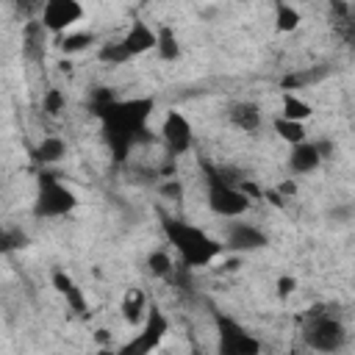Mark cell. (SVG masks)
<instances>
[{"instance_id": "f546056e", "label": "cell", "mask_w": 355, "mask_h": 355, "mask_svg": "<svg viewBox=\"0 0 355 355\" xmlns=\"http://www.w3.org/2000/svg\"><path fill=\"white\" fill-rule=\"evenodd\" d=\"M275 191H277L283 200H288V197H294V194H297V183H294V180H283Z\"/></svg>"}, {"instance_id": "1f68e13d", "label": "cell", "mask_w": 355, "mask_h": 355, "mask_svg": "<svg viewBox=\"0 0 355 355\" xmlns=\"http://www.w3.org/2000/svg\"><path fill=\"white\" fill-rule=\"evenodd\" d=\"M97 341H100L103 347H108V330H97Z\"/></svg>"}, {"instance_id": "9a60e30c", "label": "cell", "mask_w": 355, "mask_h": 355, "mask_svg": "<svg viewBox=\"0 0 355 355\" xmlns=\"http://www.w3.org/2000/svg\"><path fill=\"white\" fill-rule=\"evenodd\" d=\"M47 53V31L39 19H28L22 25V55L28 61H44Z\"/></svg>"}, {"instance_id": "4fadbf2b", "label": "cell", "mask_w": 355, "mask_h": 355, "mask_svg": "<svg viewBox=\"0 0 355 355\" xmlns=\"http://www.w3.org/2000/svg\"><path fill=\"white\" fill-rule=\"evenodd\" d=\"M227 119H230L233 128H239V130H244V133H255V130L261 128V122H263L261 105L252 103V100H236V103H230Z\"/></svg>"}, {"instance_id": "d4e9b609", "label": "cell", "mask_w": 355, "mask_h": 355, "mask_svg": "<svg viewBox=\"0 0 355 355\" xmlns=\"http://www.w3.org/2000/svg\"><path fill=\"white\" fill-rule=\"evenodd\" d=\"M28 247V233L19 227H0V255Z\"/></svg>"}, {"instance_id": "277c9868", "label": "cell", "mask_w": 355, "mask_h": 355, "mask_svg": "<svg viewBox=\"0 0 355 355\" xmlns=\"http://www.w3.org/2000/svg\"><path fill=\"white\" fill-rule=\"evenodd\" d=\"M78 194L58 180V175L42 172L39 183H36V197H33V214L39 219H55V216H67L78 208Z\"/></svg>"}, {"instance_id": "d6986e66", "label": "cell", "mask_w": 355, "mask_h": 355, "mask_svg": "<svg viewBox=\"0 0 355 355\" xmlns=\"http://www.w3.org/2000/svg\"><path fill=\"white\" fill-rule=\"evenodd\" d=\"M155 53L161 61H178L180 58V39H178L172 25L155 28Z\"/></svg>"}, {"instance_id": "6da1fadb", "label": "cell", "mask_w": 355, "mask_h": 355, "mask_svg": "<svg viewBox=\"0 0 355 355\" xmlns=\"http://www.w3.org/2000/svg\"><path fill=\"white\" fill-rule=\"evenodd\" d=\"M92 114L103 125V139L116 164H125L139 141H147V119L155 111L153 97H114L111 89L100 86L89 97Z\"/></svg>"}, {"instance_id": "5bb4252c", "label": "cell", "mask_w": 355, "mask_h": 355, "mask_svg": "<svg viewBox=\"0 0 355 355\" xmlns=\"http://www.w3.org/2000/svg\"><path fill=\"white\" fill-rule=\"evenodd\" d=\"M322 155H319V150H316V144L313 141H300V144H294L291 147V153H288V169L294 172V175H311V172H316L319 166H322Z\"/></svg>"}, {"instance_id": "52a82bcc", "label": "cell", "mask_w": 355, "mask_h": 355, "mask_svg": "<svg viewBox=\"0 0 355 355\" xmlns=\"http://www.w3.org/2000/svg\"><path fill=\"white\" fill-rule=\"evenodd\" d=\"M166 333H169V316L158 305H150L139 333L133 338H128L116 349V355H153L161 347V341L166 338Z\"/></svg>"}, {"instance_id": "f1b7e54d", "label": "cell", "mask_w": 355, "mask_h": 355, "mask_svg": "<svg viewBox=\"0 0 355 355\" xmlns=\"http://www.w3.org/2000/svg\"><path fill=\"white\" fill-rule=\"evenodd\" d=\"M158 191H161V194H166V197H172V200H180V197H183V183H180L178 178H172V180H169V183H164Z\"/></svg>"}, {"instance_id": "9c48e42d", "label": "cell", "mask_w": 355, "mask_h": 355, "mask_svg": "<svg viewBox=\"0 0 355 355\" xmlns=\"http://www.w3.org/2000/svg\"><path fill=\"white\" fill-rule=\"evenodd\" d=\"M161 139L169 150V155H183L191 150L194 144V128L191 122L186 119V114H180L178 108H169L164 114V122H161Z\"/></svg>"}, {"instance_id": "30bf717a", "label": "cell", "mask_w": 355, "mask_h": 355, "mask_svg": "<svg viewBox=\"0 0 355 355\" xmlns=\"http://www.w3.org/2000/svg\"><path fill=\"white\" fill-rule=\"evenodd\" d=\"M266 244H269V236L250 222H230L225 236V247L233 252H255V250H263Z\"/></svg>"}, {"instance_id": "83f0119b", "label": "cell", "mask_w": 355, "mask_h": 355, "mask_svg": "<svg viewBox=\"0 0 355 355\" xmlns=\"http://www.w3.org/2000/svg\"><path fill=\"white\" fill-rule=\"evenodd\" d=\"M275 288H277V297L280 300H288L297 291V277L294 275H280L277 283H275Z\"/></svg>"}, {"instance_id": "603a6c76", "label": "cell", "mask_w": 355, "mask_h": 355, "mask_svg": "<svg viewBox=\"0 0 355 355\" xmlns=\"http://www.w3.org/2000/svg\"><path fill=\"white\" fill-rule=\"evenodd\" d=\"M272 130H275L283 141H288L291 147L300 144V141H305V136H308L302 122H291V119H283V116H275V119H272Z\"/></svg>"}, {"instance_id": "cb8c5ba5", "label": "cell", "mask_w": 355, "mask_h": 355, "mask_svg": "<svg viewBox=\"0 0 355 355\" xmlns=\"http://www.w3.org/2000/svg\"><path fill=\"white\" fill-rule=\"evenodd\" d=\"M97 58H100L103 64H111V67H119V64H128V61H130V55H128V50L122 47L119 39L100 44V47H97Z\"/></svg>"}, {"instance_id": "3957f363", "label": "cell", "mask_w": 355, "mask_h": 355, "mask_svg": "<svg viewBox=\"0 0 355 355\" xmlns=\"http://www.w3.org/2000/svg\"><path fill=\"white\" fill-rule=\"evenodd\" d=\"M302 338L305 344L313 349V352H322V355H336L347 347V327L344 322L330 313V311H322L316 308L313 313L305 316V324H302Z\"/></svg>"}, {"instance_id": "ba28073f", "label": "cell", "mask_w": 355, "mask_h": 355, "mask_svg": "<svg viewBox=\"0 0 355 355\" xmlns=\"http://www.w3.org/2000/svg\"><path fill=\"white\" fill-rule=\"evenodd\" d=\"M42 28L47 33H55V36H64L69 33V28L75 22L83 19V6L78 0H47L42 8H39V17Z\"/></svg>"}, {"instance_id": "4dcf8cb0", "label": "cell", "mask_w": 355, "mask_h": 355, "mask_svg": "<svg viewBox=\"0 0 355 355\" xmlns=\"http://www.w3.org/2000/svg\"><path fill=\"white\" fill-rule=\"evenodd\" d=\"M263 197H266V200H269L275 208H283V205H286V200H283V197H280L275 189H266V191H263Z\"/></svg>"}, {"instance_id": "7c38bea8", "label": "cell", "mask_w": 355, "mask_h": 355, "mask_svg": "<svg viewBox=\"0 0 355 355\" xmlns=\"http://www.w3.org/2000/svg\"><path fill=\"white\" fill-rule=\"evenodd\" d=\"M119 42H122V47L128 50V55L133 58V55H141V53H147V50H155V31H153L144 19H133L130 28H128V33H125Z\"/></svg>"}, {"instance_id": "8992f818", "label": "cell", "mask_w": 355, "mask_h": 355, "mask_svg": "<svg viewBox=\"0 0 355 355\" xmlns=\"http://www.w3.org/2000/svg\"><path fill=\"white\" fill-rule=\"evenodd\" d=\"M214 324H216V355H261L263 349L261 338L252 336L239 319L216 311Z\"/></svg>"}, {"instance_id": "7402d4cb", "label": "cell", "mask_w": 355, "mask_h": 355, "mask_svg": "<svg viewBox=\"0 0 355 355\" xmlns=\"http://www.w3.org/2000/svg\"><path fill=\"white\" fill-rule=\"evenodd\" d=\"M94 42H97V36H94L92 31H75V33H64V36L58 39V50L67 53V55H75V53L89 50Z\"/></svg>"}, {"instance_id": "4316f807", "label": "cell", "mask_w": 355, "mask_h": 355, "mask_svg": "<svg viewBox=\"0 0 355 355\" xmlns=\"http://www.w3.org/2000/svg\"><path fill=\"white\" fill-rule=\"evenodd\" d=\"M64 105H67V94H64L61 89H47V92H44V97H42V111H44L47 116H58V114L64 111Z\"/></svg>"}, {"instance_id": "e0dca14e", "label": "cell", "mask_w": 355, "mask_h": 355, "mask_svg": "<svg viewBox=\"0 0 355 355\" xmlns=\"http://www.w3.org/2000/svg\"><path fill=\"white\" fill-rule=\"evenodd\" d=\"M147 308H150V302H147L144 288H128L125 297H122V305H119L122 319L128 324H141L144 316H147Z\"/></svg>"}, {"instance_id": "836d02e7", "label": "cell", "mask_w": 355, "mask_h": 355, "mask_svg": "<svg viewBox=\"0 0 355 355\" xmlns=\"http://www.w3.org/2000/svg\"><path fill=\"white\" fill-rule=\"evenodd\" d=\"M97 355H116V349H111V347H100Z\"/></svg>"}, {"instance_id": "5b68a950", "label": "cell", "mask_w": 355, "mask_h": 355, "mask_svg": "<svg viewBox=\"0 0 355 355\" xmlns=\"http://www.w3.org/2000/svg\"><path fill=\"white\" fill-rule=\"evenodd\" d=\"M205 175H208V208L216 216L239 219L250 211L252 197H247L239 189V183H233L230 178H225V172H216L211 166H205Z\"/></svg>"}, {"instance_id": "d6a6232c", "label": "cell", "mask_w": 355, "mask_h": 355, "mask_svg": "<svg viewBox=\"0 0 355 355\" xmlns=\"http://www.w3.org/2000/svg\"><path fill=\"white\" fill-rule=\"evenodd\" d=\"M233 269H239V258H230V261L225 263V272H233Z\"/></svg>"}, {"instance_id": "ac0fdd59", "label": "cell", "mask_w": 355, "mask_h": 355, "mask_svg": "<svg viewBox=\"0 0 355 355\" xmlns=\"http://www.w3.org/2000/svg\"><path fill=\"white\" fill-rule=\"evenodd\" d=\"M33 161L36 164H44V166H50V164H58L64 155H67V141L61 139V136H44L36 147H33Z\"/></svg>"}, {"instance_id": "8fae6325", "label": "cell", "mask_w": 355, "mask_h": 355, "mask_svg": "<svg viewBox=\"0 0 355 355\" xmlns=\"http://www.w3.org/2000/svg\"><path fill=\"white\" fill-rule=\"evenodd\" d=\"M50 283H53V288L67 300V308H69V311H75L78 316H86V313H89L86 294H83V288L75 283V277H72L67 269H53Z\"/></svg>"}, {"instance_id": "ffe728a7", "label": "cell", "mask_w": 355, "mask_h": 355, "mask_svg": "<svg viewBox=\"0 0 355 355\" xmlns=\"http://www.w3.org/2000/svg\"><path fill=\"white\" fill-rule=\"evenodd\" d=\"M311 114H313V105H311L308 100H302V97H300V94H294V92H283V111H280V116H283V119L305 122Z\"/></svg>"}, {"instance_id": "2e32d148", "label": "cell", "mask_w": 355, "mask_h": 355, "mask_svg": "<svg viewBox=\"0 0 355 355\" xmlns=\"http://www.w3.org/2000/svg\"><path fill=\"white\" fill-rule=\"evenodd\" d=\"M333 72L330 64H313L308 69H297V72H288L280 78V89L283 92H294V89H305V86H313V83H322L327 75Z\"/></svg>"}, {"instance_id": "484cf974", "label": "cell", "mask_w": 355, "mask_h": 355, "mask_svg": "<svg viewBox=\"0 0 355 355\" xmlns=\"http://www.w3.org/2000/svg\"><path fill=\"white\" fill-rule=\"evenodd\" d=\"M147 269H150V275H155V277H169V275L175 272V263H172V258H169L164 250H153V252L147 255Z\"/></svg>"}, {"instance_id": "7a4b0ae2", "label": "cell", "mask_w": 355, "mask_h": 355, "mask_svg": "<svg viewBox=\"0 0 355 355\" xmlns=\"http://www.w3.org/2000/svg\"><path fill=\"white\" fill-rule=\"evenodd\" d=\"M161 230L166 236V241L172 244V250H178V258L186 269H200L214 263L219 255H225V244L216 241L214 236H208L202 227L186 222V219H175L161 214Z\"/></svg>"}, {"instance_id": "44dd1931", "label": "cell", "mask_w": 355, "mask_h": 355, "mask_svg": "<svg viewBox=\"0 0 355 355\" xmlns=\"http://www.w3.org/2000/svg\"><path fill=\"white\" fill-rule=\"evenodd\" d=\"M302 17L291 3H275V31L277 33H294L300 28Z\"/></svg>"}]
</instances>
